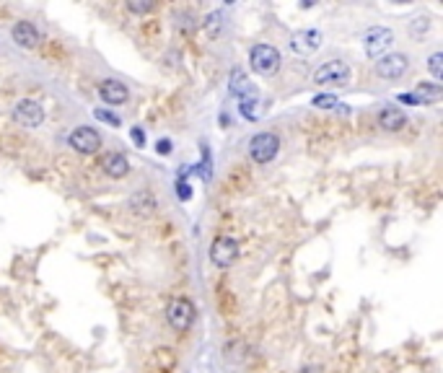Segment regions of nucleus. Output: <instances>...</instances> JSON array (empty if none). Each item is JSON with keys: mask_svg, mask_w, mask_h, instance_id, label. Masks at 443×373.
<instances>
[{"mask_svg": "<svg viewBox=\"0 0 443 373\" xmlns=\"http://www.w3.org/2000/svg\"><path fill=\"white\" fill-rule=\"evenodd\" d=\"M278 150H280V138L275 132H257L254 138L249 140V156L260 166L270 163L278 156Z\"/></svg>", "mask_w": 443, "mask_h": 373, "instance_id": "obj_1", "label": "nucleus"}, {"mask_svg": "<svg viewBox=\"0 0 443 373\" xmlns=\"http://www.w3.org/2000/svg\"><path fill=\"white\" fill-rule=\"evenodd\" d=\"M166 321L174 332H189L192 321H195V306L187 299H174L166 306Z\"/></svg>", "mask_w": 443, "mask_h": 373, "instance_id": "obj_2", "label": "nucleus"}, {"mask_svg": "<svg viewBox=\"0 0 443 373\" xmlns=\"http://www.w3.org/2000/svg\"><path fill=\"white\" fill-rule=\"evenodd\" d=\"M249 63L260 75H272L280 68V52L270 44H257L249 50Z\"/></svg>", "mask_w": 443, "mask_h": 373, "instance_id": "obj_3", "label": "nucleus"}, {"mask_svg": "<svg viewBox=\"0 0 443 373\" xmlns=\"http://www.w3.org/2000/svg\"><path fill=\"white\" fill-rule=\"evenodd\" d=\"M391 44H394V34H391V29H387V26H373V29L366 32V37H363V47H366V54L371 60H381Z\"/></svg>", "mask_w": 443, "mask_h": 373, "instance_id": "obj_4", "label": "nucleus"}, {"mask_svg": "<svg viewBox=\"0 0 443 373\" xmlns=\"http://www.w3.org/2000/svg\"><path fill=\"white\" fill-rule=\"evenodd\" d=\"M350 81V68L342 60H329L322 68H316L313 83L316 85H345Z\"/></svg>", "mask_w": 443, "mask_h": 373, "instance_id": "obj_5", "label": "nucleus"}, {"mask_svg": "<svg viewBox=\"0 0 443 373\" xmlns=\"http://www.w3.org/2000/svg\"><path fill=\"white\" fill-rule=\"evenodd\" d=\"M236 256H238V244L236 239H231V236H218L216 241H213V246H210V262L216 267H220V270L234 265Z\"/></svg>", "mask_w": 443, "mask_h": 373, "instance_id": "obj_6", "label": "nucleus"}, {"mask_svg": "<svg viewBox=\"0 0 443 373\" xmlns=\"http://www.w3.org/2000/svg\"><path fill=\"white\" fill-rule=\"evenodd\" d=\"M13 119L21 125V128H39L44 122V109L34 101V99H21L16 107H13Z\"/></svg>", "mask_w": 443, "mask_h": 373, "instance_id": "obj_7", "label": "nucleus"}, {"mask_svg": "<svg viewBox=\"0 0 443 373\" xmlns=\"http://www.w3.org/2000/svg\"><path fill=\"white\" fill-rule=\"evenodd\" d=\"M70 145L73 150L83 153V156H91L101 148V135H99L94 128H78L70 132Z\"/></svg>", "mask_w": 443, "mask_h": 373, "instance_id": "obj_8", "label": "nucleus"}, {"mask_svg": "<svg viewBox=\"0 0 443 373\" xmlns=\"http://www.w3.org/2000/svg\"><path fill=\"white\" fill-rule=\"evenodd\" d=\"M407 68H410V60L404 54H384L376 63V73L387 81H400L407 73Z\"/></svg>", "mask_w": 443, "mask_h": 373, "instance_id": "obj_9", "label": "nucleus"}, {"mask_svg": "<svg viewBox=\"0 0 443 373\" xmlns=\"http://www.w3.org/2000/svg\"><path fill=\"white\" fill-rule=\"evenodd\" d=\"M322 39H324L322 32H316V29H303V32H296L291 37V50L296 54H311L322 47Z\"/></svg>", "mask_w": 443, "mask_h": 373, "instance_id": "obj_10", "label": "nucleus"}, {"mask_svg": "<svg viewBox=\"0 0 443 373\" xmlns=\"http://www.w3.org/2000/svg\"><path fill=\"white\" fill-rule=\"evenodd\" d=\"M99 97H101V101L109 104V107H119V104H125V101L130 99V91H127L125 83L109 78V81H101V83H99Z\"/></svg>", "mask_w": 443, "mask_h": 373, "instance_id": "obj_11", "label": "nucleus"}, {"mask_svg": "<svg viewBox=\"0 0 443 373\" xmlns=\"http://www.w3.org/2000/svg\"><path fill=\"white\" fill-rule=\"evenodd\" d=\"M145 371L148 373H174L176 371V355H174V350H169V347L153 350V355L148 358V363H145Z\"/></svg>", "mask_w": 443, "mask_h": 373, "instance_id": "obj_12", "label": "nucleus"}, {"mask_svg": "<svg viewBox=\"0 0 443 373\" xmlns=\"http://www.w3.org/2000/svg\"><path fill=\"white\" fill-rule=\"evenodd\" d=\"M13 42L19 44V47H23V50H34L37 44L42 42V34H39V29H37L34 23L19 21L13 26Z\"/></svg>", "mask_w": 443, "mask_h": 373, "instance_id": "obj_13", "label": "nucleus"}, {"mask_svg": "<svg viewBox=\"0 0 443 373\" xmlns=\"http://www.w3.org/2000/svg\"><path fill=\"white\" fill-rule=\"evenodd\" d=\"M101 169H104V174L112 177V179H122V177L130 174V161H127V156H122V153H107V156L101 159Z\"/></svg>", "mask_w": 443, "mask_h": 373, "instance_id": "obj_14", "label": "nucleus"}, {"mask_svg": "<svg viewBox=\"0 0 443 373\" xmlns=\"http://www.w3.org/2000/svg\"><path fill=\"white\" fill-rule=\"evenodd\" d=\"M376 122H378V128L387 130V132H400V130L407 125V114L397 107H387L378 112Z\"/></svg>", "mask_w": 443, "mask_h": 373, "instance_id": "obj_15", "label": "nucleus"}, {"mask_svg": "<svg viewBox=\"0 0 443 373\" xmlns=\"http://www.w3.org/2000/svg\"><path fill=\"white\" fill-rule=\"evenodd\" d=\"M130 210L138 215H153L156 213V197L148 192H138L135 197H130Z\"/></svg>", "mask_w": 443, "mask_h": 373, "instance_id": "obj_16", "label": "nucleus"}, {"mask_svg": "<svg viewBox=\"0 0 443 373\" xmlns=\"http://www.w3.org/2000/svg\"><path fill=\"white\" fill-rule=\"evenodd\" d=\"M231 94H234V97H238V99L251 97V83H249L247 73H244L241 68L231 70Z\"/></svg>", "mask_w": 443, "mask_h": 373, "instance_id": "obj_17", "label": "nucleus"}, {"mask_svg": "<svg viewBox=\"0 0 443 373\" xmlns=\"http://www.w3.org/2000/svg\"><path fill=\"white\" fill-rule=\"evenodd\" d=\"M441 85L438 83H418L415 88V94L412 97L418 99V104H433V101H438L441 99Z\"/></svg>", "mask_w": 443, "mask_h": 373, "instance_id": "obj_18", "label": "nucleus"}, {"mask_svg": "<svg viewBox=\"0 0 443 373\" xmlns=\"http://www.w3.org/2000/svg\"><path fill=\"white\" fill-rule=\"evenodd\" d=\"M238 109H241V114H244L247 119H257V99H254V97H244V99H241Z\"/></svg>", "mask_w": 443, "mask_h": 373, "instance_id": "obj_19", "label": "nucleus"}, {"mask_svg": "<svg viewBox=\"0 0 443 373\" xmlns=\"http://www.w3.org/2000/svg\"><path fill=\"white\" fill-rule=\"evenodd\" d=\"M441 63H443V54L441 52L431 54V60H428V70L433 73V78H435V81H441V75H443Z\"/></svg>", "mask_w": 443, "mask_h": 373, "instance_id": "obj_20", "label": "nucleus"}, {"mask_svg": "<svg viewBox=\"0 0 443 373\" xmlns=\"http://www.w3.org/2000/svg\"><path fill=\"white\" fill-rule=\"evenodd\" d=\"M94 117L101 119V122H107V125H112V128H119V117L117 114H112V112H107V109H96Z\"/></svg>", "mask_w": 443, "mask_h": 373, "instance_id": "obj_21", "label": "nucleus"}, {"mask_svg": "<svg viewBox=\"0 0 443 373\" xmlns=\"http://www.w3.org/2000/svg\"><path fill=\"white\" fill-rule=\"evenodd\" d=\"M311 104H313L316 109H332V107L337 104V99H335V97H329V94H322V97H313Z\"/></svg>", "mask_w": 443, "mask_h": 373, "instance_id": "obj_22", "label": "nucleus"}, {"mask_svg": "<svg viewBox=\"0 0 443 373\" xmlns=\"http://www.w3.org/2000/svg\"><path fill=\"white\" fill-rule=\"evenodd\" d=\"M127 8L135 11V13H145V11H153L156 6H153V3H135V0H130V3H127Z\"/></svg>", "mask_w": 443, "mask_h": 373, "instance_id": "obj_23", "label": "nucleus"}, {"mask_svg": "<svg viewBox=\"0 0 443 373\" xmlns=\"http://www.w3.org/2000/svg\"><path fill=\"white\" fill-rule=\"evenodd\" d=\"M428 26H431V23H428V19H418V21L412 23V32H415V34L428 32Z\"/></svg>", "mask_w": 443, "mask_h": 373, "instance_id": "obj_24", "label": "nucleus"}, {"mask_svg": "<svg viewBox=\"0 0 443 373\" xmlns=\"http://www.w3.org/2000/svg\"><path fill=\"white\" fill-rule=\"evenodd\" d=\"M179 197H182V200H189V197H192V190H189L187 181H179Z\"/></svg>", "mask_w": 443, "mask_h": 373, "instance_id": "obj_25", "label": "nucleus"}, {"mask_svg": "<svg viewBox=\"0 0 443 373\" xmlns=\"http://www.w3.org/2000/svg\"><path fill=\"white\" fill-rule=\"evenodd\" d=\"M130 138H135V143H138V148H143V145H145V135H143V130H132L130 132Z\"/></svg>", "mask_w": 443, "mask_h": 373, "instance_id": "obj_26", "label": "nucleus"}, {"mask_svg": "<svg viewBox=\"0 0 443 373\" xmlns=\"http://www.w3.org/2000/svg\"><path fill=\"white\" fill-rule=\"evenodd\" d=\"M156 150H158L161 156H166V153L172 150V143H169V140H158V145H156Z\"/></svg>", "mask_w": 443, "mask_h": 373, "instance_id": "obj_27", "label": "nucleus"}, {"mask_svg": "<svg viewBox=\"0 0 443 373\" xmlns=\"http://www.w3.org/2000/svg\"><path fill=\"white\" fill-rule=\"evenodd\" d=\"M400 101H404V104H412V107H418V99L412 97V94H400Z\"/></svg>", "mask_w": 443, "mask_h": 373, "instance_id": "obj_28", "label": "nucleus"}, {"mask_svg": "<svg viewBox=\"0 0 443 373\" xmlns=\"http://www.w3.org/2000/svg\"><path fill=\"white\" fill-rule=\"evenodd\" d=\"M301 373H322V371H319V368H303Z\"/></svg>", "mask_w": 443, "mask_h": 373, "instance_id": "obj_29", "label": "nucleus"}]
</instances>
